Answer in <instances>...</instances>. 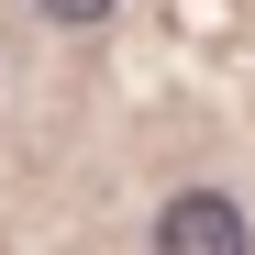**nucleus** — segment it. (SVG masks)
<instances>
[{"mask_svg":"<svg viewBox=\"0 0 255 255\" xmlns=\"http://www.w3.org/2000/svg\"><path fill=\"white\" fill-rule=\"evenodd\" d=\"M155 244H166V255H244V211L211 200V189H189V200L155 211Z\"/></svg>","mask_w":255,"mask_h":255,"instance_id":"nucleus-1","label":"nucleus"},{"mask_svg":"<svg viewBox=\"0 0 255 255\" xmlns=\"http://www.w3.org/2000/svg\"><path fill=\"white\" fill-rule=\"evenodd\" d=\"M45 11H56V22H100L111 0H45Z\"/></svg>","mask_w":255,"mask_h":255,"instance_id":"nucleus-2","label":"nucleus"}]
</instances>
